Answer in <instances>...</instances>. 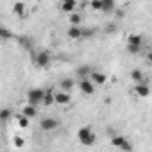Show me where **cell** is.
<instances>
[{"instance_id": "23", "label": "cell", "mask_w": 152, "mask_h": 152, "mask_svg": "<svg viewBox=\"0 0 152 152\" xmlns=\"http://www.w3.org/2000/svg\"><path fill=\"white\" fill-rule=\"evenodd\" d=\"M143 45H132V43H127V52L129 54H140Z\"/></svg>"}, {"instance_id": "2", "label": "cell", "mask_w": 152, "mask_h": 152, "mask_svg": "<svg viewBox=\"0 0 152 152\" xmlns=\"http://www.w3.org/2000/svg\"><path fill=\"white\" fill-rule=\"evenodd\" d=\"M45 95H47L45 90H41V88H32V90L27 91V102H29V104H34V106L43 104Z\"/></svg>"}, {"instance_id": "10", "label": "cell", "mask_w": 152, "mask_h": 152, "mask_svg": "<svg viewBox=\"0 0 152 152\" xmlns=\"http://www.w3.org/2000/svg\"><path fill=\"white\" fill-rule=\"evenodd\" d=\"M75 7H77V2H75V0H63L61 2V11L63 13H73L75 11Z\"/></svg>"}, {"instance_id": "17", "label": "cell", "mask_w": 152, "mask_h": 152, "mask_svg": "<svg viewBox=\"0 0 152 152\" xmlns=\"http://www.w3.org/2000/svg\"><path fill=\"white\" fill-rule=\"evenodd\" d=\"M127 43H132V45H143V36H140V34H129Z\"/></svg>"}, {"instance_id": "24", "label": "cell", "mask_w": 152, "mask_h": 152, "mask_svg": "<svg viewBox=\"0 0 152 152\" xmlns=\"http://www.w3.org/2000/svg\"><path fill=\"white\" fill-rule=\"evenodd\" d=\"M113 7H115V2H113V0H104V7H102V11H104V13L113 11Z\"/></svg>"}, {"instance_id": "9", "label": "cell", "mask_w": 152, "mask_h": 152, "mask_svg": "<svg viewBox=\"0 0 152 152\" xmlns=\"http://www.w3.org/2000/svg\"><path fill=\"white\" fill-rule=\"evenodd\" d=\"M66 34L72 39H83V29L79 25H70V29L66 31Z\"/></svg>"}, {"instance_id": "20", "label": "cell", "mask_w": 152, "mask_h": 152, "mask_svg": "<svg viewBox=\"0 0 152 152\" xmlns=\"http://www.w3.org/2000/svg\"><path fill=\"white\" fill-rule=\"evenodd\" d=\"M29 122H31V118H29V116H25L23 113L18 116V125H20L22 129H27V127H29Z\"/></svg>"}, {"instance_id": "27", "label": "cell", "mask_w": 152, "mask_h": 152, "mask_svg": "<svg viewBox=\"0 0 152 152\" xmlns=\"http://www.w3.org/2000/svg\"><path fill=\"white\" fill-rule=\"evenodd\" d=\"M13 143H15V147H16V148H22V147L25 145V141H23V138H20V136H16V138L13 140Z\"/></svg>"}, {"instance_id": "31", "label": "cell", "mask_w": 152, "mask_h": 152, "mask_svg": "<svg viewBox=\"0 0 152 152\" xmlns=\"http://www.w3.org/2000/svg\"><path fill=\"white\" fill-rule=\"evenodd\" d=\"M148 63H152V50L148 52Z\"/></svg>"}, {"instance_id": "29", "label": "cell", "mask_w": 152, "mask_h": 152, "mask_svg": "<svg viewBox=\"0 0 152 152\" xmlns=\"http://www.w3.org/2000/svg\"><path fill=\"white\" fill-rule=\"evenodd\" d=\"M131 148H132V145H131V143H129V141L125 140V143L122 145V150H131Z\"/></svg>"}, {"instance_id": "12", "label": "cell", "mask_w": 152, "mask_h": 152, "mask_svg": "<svg viewBox=\"0 0 152 152\" xmlns=\"http://www.w3.org/2000/svg\"><path fill=\"white\" fill-rule=\"evenodd\" d=\"M16 41L23 47V48H27V50H32V39L29 38V36H16Z\"/></svg>"}, {"instance_id": "13", "label": "cell", "mask_w": 152, "mask_h": 152, "mask_svg": "<svg viewBox=\"0 0 152 152\" xmlns=\"http://www.w3.org/2000/svg\"><path fill=\"white\" fill-rule=\"evenodd\" d=\"M77 75L83 79V77H90L91 75V66L90 64H81L79 68H77Z\"/></svg>"}, {"instance_id": "6", "label": "cell", "mask_w": 152, "mask_h": 152, "mask_svg": "<svg viewBox=\"0 0 152 152\" xmlns=\"http://www.w3.org/2000/svg\"><path fill=\"white\" fill-rule=\"evenodd\" d=\"M39 127H41V131H45V132H48V131H54V129H57L59 127V122L56 120V118H43L41 122H39Z\"/></svg>"}, {"instance_id": "14", "label": "cell", "mask_w": 152, "mask_h": 152, "mask_svg": "<svg viewBox=\"0 0 152 152\" xmlns=\"http://www.w3.org/2000/svg\"><path fill=\"white\" fill-rule=\"evenodd\" d=\"M75 88V81H72L70 77H66V79H63L61 81V90H64V91H68V93H72V90Z\"/></svg>"}, {"instance_id": "28", "label": "cell", "mask_w": 152, "mask_h": 152, "mask_svg": "<svg viewBox=\"0 0 152 152\" xmlns=\"http://www.w3.org/2000/svg\"><path fill=\"white\" fill-rule=\"evenodd\" d=\"M9 116H11V111H9V109H4L2 113H0V120H2V122H7Z\"/></svg>"}, {"instance_id": "32", "label": "cell", "mask_w": 152, "mask_h": 152, "mask_svg": "<svg viewBox=\"0 0 152 152\" xmlns=\"http://www.w3.org/2000/svg\"><path fill=\"white\" fill-rule=\"evenodd\" d=\"M113 2H115V0H113Z\"/></svg>"}, {"instance_id": "26", "label": "cell", "mask_w": 152, "mask_h": 152, "mask_svg": "<svg viewBox=\"0 0 152 152\" xmlns=\"http://www.w3.org/2000/svg\"><path fill=\"white\" fill-rule=\"evenodd\" d=\"M52 102H54V93L47 91V95H45V100H43V104H45V106H50Z\"/></svg>"}, {"instance_id": "7", "label": "cell", "mask_w": 152, "mask_h": 152, "mask_svg": "<svg viewBox=\"0 0 152 152\" xmlns=\"http://www.w3.org/2000/svg\"><path fill=\"white\" fill-rule=\"evenodd\" d=\"M134 93H136L138 97H141V99L148 97V95H150V88H148L147 81H145V83H138V84H136V88H134Z\"/></svg>"}, {"instance_id": "15", "label": "cell", "mask_w": 152, "mask_h": 152, "mask_svg": "<svg viewBox=\"0 0 152 152\" xmlns=\"http://www.w3.org/2000/svg\"><path fill=\"white\" fill-rule=\"evenodd\" d=\"M131 79L138 84V83H145V77H143V72L141 70H132L131 72Z\"/></svg>"}, {"instance_id": "8", "label": "cell", "mask_w": 152, "mask_h": 152, "mask_svg": "<svg viewBox=\"0 0 152 152\" xmlns=\"http://www.w3.org/2000/svg\"><path fill=\"white\" fill-rule=\"evenodd\" d=\"M90 79H91L95 84L102 86V84H106V83H107V75H106V73H102V72H91Z\"/></svg>"}, {"instance_id": "22", "label": "cell", "mask_w": 152, "mask_h": 152, "mask_svg": "<svg viewBox=\"0 0 152 152\" xmlns=\"http://www.w3.org/2000/svg\"><path fill=\"white\" fill-rule=\"evenodd\" d=\"M0 38H2L4 41H9V39H11V38H15V36L11 34V31H9V29L2 27V29H0Z\"/></svg>"}, {"instance_id": "11", "label": "cell", "mask_w": 152, "mask_h": 152, "mask_svg": "<svg viewBox=\"0 0 152 152\" xmlns=\"http://www.w3.org/2000/svg\"><path fill=\"white\" fill-rule=\"evenodd\" d=\"M22 113H23L25 116H29V118H34V116L38 115V109H36V106H34V104H29V102H27V104L23 106Z\"/></svg>"}, {"instance_id": "5", "label": "cell", "mask_w": 152, "mask_h": 152, "mask_svg": "<svg viewBox=\"0 0 152 152\" xmlns=\"http://www.w3.org/2000/svg\"><path fill=\"white\" fill-rule=\"evenodd\" d=\"M54 102H56L57 106H68V104L72 102V95H70L68 91H64V90L56 91V93H54Z\"/></svg>"}, {"instance_id": "16", "label": "cell", "mask_w": 152, "mask_h": 152, "mask_svg": "<svg viewBox=\"0 0 152 152\" xmlns=\"http://www.w3.org/2000/svg\"><path fill=\"white\" fill-rule=\"evenodd\" d=\"M13 13L18 15V16H23V15H25V4H23V2H15V6H13Z\"/></svg>"}, {"instance_id": "21", "label": "cell", "mask_w": 152, "mask_h": 152, "mask_svg": "<svg viewBox=\"0 0 152 152\" xmlns=\"http://www.w3.org/2000/svg\"><path fill=\"white\" fill-rule=\"evenodd\" d=\"M90 7H91L93 11H102V7H104V0H91V2H90Z\"/></svg>"}, {"instance_id": "18", "label": "cell", "mask_w": 152, "mask_h": 152, "mask_svg": "<svg viewBox=\"0 0 152 152\" xmlns=\"http://www.w3.org/2000/svg\"><path fill=\"white\" fill-rule=\"evenodd\" d=\"M68 20H70V23H72V25H79V23L83 22V18H81V15H79V13H75V11L68 15Z\"/></svg>"}, {"instance_id": "4", "label": "cell", "mask_w": 152, "mask_h": 152, "mask_svg": "<svg viewBox=\"0 0 152 152\" xmlns=\"http://www.w3.org/2000/svg\"><path fill=\"white\" fill-rule=\"evenodd\" d=\"M79 88L84 95H93L95 93V83L90 79V77H83L79 81Z\"/></svg>"}, {"instance_id": "30", "label": "cell", "mask_w": 152, "mask_h": 152, "mask_svg": "<svg viewBox=\"0 0 152 152\" xmlns=\"http://www.w3.org/2000/svg\"><path fill=\"white\" fill-rule=\"evenodd\" d=\"M115 31H116V25H109L107 27V32H115Z\"/></svg>"}, {"instance_id": "1", "label": "cell", "mask_w": 152, "mask_h": 152, "mask_svg": "<svg viewBox=\"0 0 152 152\" xmlns=\"http://www.w3.org/2000/svg\"><path fill=\"white\" fill-rule=\"evenodd\" d=\"M77 140H79V143H83V145H93L95 143V140H97V136H95V132L91 131V127H81L79 131H77Z\"/></svg>"}, {"instance_id": "25", "label": "cell", "mask_w": 152, "mask_h": 152, "mask_svg": "<svg viewBox=\"0 0 152 152\" xmlns=\"http://www.w3.org/2000/svg\"><path fill=\"white\" fill-rule=\"evenodd\" d=\"M97 29H83V38H93Z\"/></svg>"}, {"instance_id": "3", "label": "cell", "mask_w": 152, "mask_h": 152, "mask_svg": "<svg viewBox=\"0 0 152 152\" xmlns=\"http://www.w3.org/2000/svg\"><path fill=\"white\" fill-rule=\"evenodd\" d=\"M34 63H36V66H39V68H48V66H50V52H48V50L38 52L36 57H34Z\"/></svg>"}, {"instance_id": "19", "label": "cell", "mask_w": 152, "mask_h": 152, "mask_svg": "<svg viewBox=\"0 0 152 152\" xmlns=\"http://www.w3.org/2000/svg\"><path fill=\"white\" fill-rule=\"evenodd\" d=\"M124 143H125V138H124V136H118V134H116V136H113V138H111V145H113V147L122 148V145H124Z\"/></svg>"}]
</instances>
